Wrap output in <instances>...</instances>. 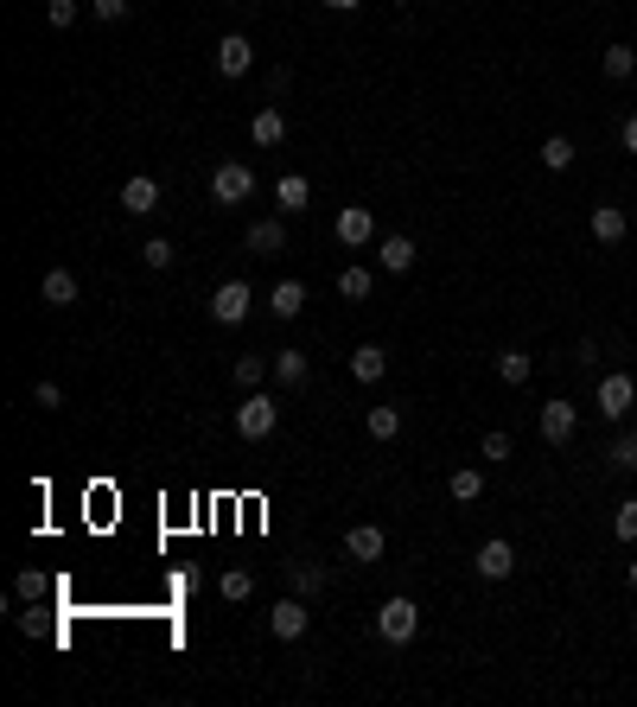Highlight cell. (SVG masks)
Wrapping results in <instances>:
<instances>
[{
    "label": "cell",
    "instance_id": "27",
    "mask_svg": "<svg viewBox=\"0 0 637 707\" xmlns=\"http://www.w3.org/2000/svg\"><path fill=\"white\" fill-rule=\"evenodd\" d=\"M370 287H376V274L370 268H338V293H344V300H370Z\"/></svg>",
    "mask_w": 637,
    "mask_h": 707
},
{
    "label": "cell",
    "instance_id": "34",
    "mask_svg": "<svg viewBox=\"0 0 637 707\" xmlns=\"http://www.w3.org/2000/svg\"><path fill=\"white\" fill-rule=\"evenodd\" d=\"M287 574H294V593H300V599H313L319 586H325V567H306V561H300V567H287Z\"/></svg>",
    "mask_w": 637,
    "mask_h": 707
},
{
    "label": "cell",
    "instance_id": "25",
    "mask_svg": "<svg viewBox=\"0 0 637 707\" xmlns=\"http://www.w3.org/2000/svg\"><path fill=\"white\" fill-rule=\"evenodd\" d=\"M574 160H580V147L567 141V134H548V141H542V166H548V172H567Z\"/></svg>",
    "mask_w": 637,
    "mask_h": 707
},
{
    "label": "cell",
    "instance_id": "24",
    "mask_svg": "<svg viewBox=\"0 0 637 707\" xmlns=\"http://www.w3.org/2000/svg\"><path fill=\"white\" fill-rule=\"evenodd\" d=\"M529 351H497V383H510V389H523L529 383Z\"/></svg>",
    "mask_w": 637,
    "mask_h": 707
},
{
    "label": "cell",
    "instance_id": "26",
    "mask_svg": "<svg viewBox=\"0 0 637 707\" xmlns=\"http://www.w3.org/2000/svg\"><path fill=\"white\" fill-rule=\"evenodd\" d=\"M217 593L230 599V606H243V599H255V574H249V567H230V574L217 580Z\"/></svg>",
    "mask_w": 637,
    "mask_h": 707
},
{
    "label": "cell",
    "instance_id": "31",
    "mask_svg": "<svg viewBox=\"0 0 637 707\" xmlns=\"http://www.w3.org/2000/svg\"><path fill=\"white\" fill-rule=\"evenodd\" d=\"M77 13H83V0H45V26L51 32H71Z\"/></svg>",
    "mask_w": 637,
    "mask_h": 707
},
{
    "label": "cell",
    "instance_id": "38",
    "mask_svg": "<svg viewBox=\"0 0 637 707\" xmlns=\"http://www.w3.org/2000/svg\"><path fill=\"white\" fill-rule=\"evenodd\" d=\"M32 402H39V408H64V389L58 383H32Z\"/></svg>",
    "mask_w": 637,
    "mask_h": 707
},
{
    "label": "cell",
    "instance_id": "1",
    "mask_svg": "<svg viewBox=\"0 0 637 707\" xmlns=\"http://www.w3.org/2000/svg\"><path fill=\"white\" fill-rule=\"evenodd\" d=\"M281 427V402L268 389H243V408H236V434L243 440H268Z\"/></svg>",
    "mask_w": 637,
    "mask_h": 707
},
{
    "label": "cell",
    "instance_id": "13",
    "mask_svg": "<svg viewBox=\"0 0 637 707\" xmlns=\"http://www.w3.org/2000/svg\"><path fill=\"white\" fill-rule=\"evenodd\" d=\"M243 249H249V255H281V249H287L281 217H255L249 230H243Z\"/></svg>",
    "mask_w": 637,
    "mask_h": 707
},
{
    "label": "cell",
    "instance_id": "3",
    "mask_svg": "<svg viewBox=\"0 0 637 707\" xmlns=\"http://www.w3.org/2000/svg\"><path fill=\"white\" fill-rule=\"evenodd\" d=\"M255 313V293H249V281H223L217 293H211V319L217 325H243Z\"/></svg>",
    "mask_w": 637,
    "mask_h": 707
},
{
    "label": "cell",
    "instance_id": "30",
    "mask_svg": "<svg viewBox=\"0 0 637 707\" xmlns=\"http://www.w3.org/2000/svg\"><path fill=\"white\" fill-rule=\"evenodd\" d=\"M141 262H147L153 274H160V268H172V262H179V249H172V236H147V243H141Z\"/></svg>",
    "mask_w": 637,
    "mask_h": 707
},
{
    "label": "cell",
    "instance_id": "29",
    "mask_svg": "<svg viewBox=\"0 0 637 707\" xmlns=\"http://www.w3.org/2000/svg\"><path fill=\"white\" fill-rule=\"evenodd\" d=\"M364 427H370V440H395L402 434V408H370Z\"/></svg>",
    "mask_w": 637,
    "mask_h": 707
},
{
    "label": "cell",
    "instance_id": "12",
    "mask_svg": "<svg viewBox=\"0 0 637 707\" xmlns=\"http://www.w3.org/2000/svg\"><path fill=\"white\" fill-rule=\"evenodd\" d=\"M122 211H128V217L160 211V179H153V172H134V179L122 185Z\"/></svg>",
    "mask_w": 637,
    "mask_h": 707
},
{
    "label": "cell",
    "instance_id": "19",
    "mask_svg": "<svg viewBox=\"0 0 637 707\" xmlns=\"http://www.w3.org/2000/svg\"><path fill=\"white\" fill-rule=\"evenodd\" d=\"M268 364H274V383H281V389L306 383V351H294V344H287V351H268Z\"/></svg>",
    "mask_w": 637,
    "mask_h": 707
},
{
    "label": "cell",
    "instance_id": "32",
    "mask_svg": "<svg viewBox=\"0 0 637 707\" xmlns=\"http://www.w3.org/2000/svg\"><path fill=\"white\" fill-rule=\"evenodd\" d=\"M612 472H637V434H618L612 440V453H606Z\"/></svg>",
    "mask_w": 637,
    "mask_h": 707
},
{
    "label": "cell",
    "instance_id": "17",
    "mask_svg": "<svg viewBox=\"0 0 637 707\" xmlns=\"http://www.w3.org/2000/svg\"><path fill=\"white\" fill-rule=\"evenodd\" d=\"M39 300H45V306H77V274H71V268H45Z\"/></svg>",
    "mask_w": 637,
    "mask_h": 707
},
{
    "label": "cell",
    "instance_id": "42",
    "mask_svg": "<svg viewBox=\"0 0 637 707\" xmlns=\"http://www.w3.org/2000/svg\"><path fill=\"white\" fill-rule=\"evenodd\" d=\"M395 7H408V0H395Z\"/></svg>",
    "mask_w": 637,
    "mask_h": 707
},
{
    "label": "cell",
    "instance_id": "15",
    "mask_svg": "<svg viewBox=\"0 0 637 707\" xmlns=\"http://www.w3.org/2000/svg\"><path fill=\"white\" fill-rule=\"evenodd\" d=\"M351 376H357V383H383V376H389V351H383V344H357V351H351Z\"/></svg>",
    "mask_w": 637,
    "mask_h": 707
},
{
    "label": "cell",
    "instance_id": "4",
    "mask_svg": "<svg viewBox=\"0 0 637 707\" xmlns=\"http://www.w3.org/2000/svg\"><path fill=\"white\" fill-rule=\"evenodd\" d=\"M249 192H255V172H249L243 160H223V166L211 172V198H217V204H243Z\"/></svg>",
    "mask_w": 637,
    "mask_h": 707
},
{
    "label": "cell",
    "instance_id": "35",
    "mask_svg": "<svg viewBox=\"0 0 637 707\" xmlns=\"http://www.w3.org/2000/svg\"><path fill=\"white\" fill-rule=\"evenodd\" d=\"M612 536H618V542H637V497H625V504H618V516H612Z\"/></svg>",
    "mask_w": 637,
    "mask_h": 707
},
{
    "label": "cell",
    "instance_id": "6",
    "mask_svg": "<svg viewBox=\"0 0 637 707\" xmlns=\"http://www.w3.org/2000/svg\"><path fill=\"white\" fill-rule=\"evenodd\" d=\"M631 402H637V383H631L625 370L599 376V415H606V421H625V415H631Z\"/></svg>",
    "mask_w": 637,
    "mask_h": 707
},
{
    "label": "cell",
    "instance_id": "23",
    "mask_svg": "<svg viewBox=\"0 0 637 707\" xmlns=\"http://www.w3.org/2000/svg\"><path fill=\"white\" fill-rule=\"evenodd\" d=\"M599 71H606V83H625L637 71V51L631 45H606V51H599Z\"/></svg>",
    "mask_w": 637,
    "mask_h": 707
},
{
    "label": "cell",
    "instance_id": "39",
    "mask_svg": "<svg viewBox=\"0 0 637 707\" xmlns=\"http://www.w3.org/2000/svg\"><path fill=\"white\" fill-rule=\"evenodd\" d=\"M618 141H625V147L637 153V115H625V128H618Z\"/></svg>",
    "mask_w": 637,
    "mask_h": 707
},
{
    "label": "cell",
    "instance_id": "37",
    "mask_svg": "<svg viewBox=\"0 0 637 707\" xmlns=\"http://www.w3.org/2000/svg\"><path fill=\"white\" fill-rule=\"evenodd\" d=\"M128 7H134V0H90L96 20H128Z\"/></svg>",
    "mask_w": 637,
    "mask_h": 707
},
{
    "label": "cell",
    "instance_id": "9",
    "mask_svg": "<svg viewBox=\"0 0 637 707\" xmlns=\"http://www.w3.org/2000/svg\"><path fill=\"white\" fill-rule=\"evenodd\" d=\"M306 625H313V612H306V599H281V606L268 612V631L281 637V644H294V637H306Z\"/></svg>",
    "mask_w": 637,
    "mask_h": 707
},
{
    "label": "cell",
    "instance_id": "2",
    "mask_svg": "<svg viewBox=\"0 0 637 707\" xmlns=\"http://www.w3.org/2000/svg\"><path fill=\"white\" fill-rule=\"evenodd\" d=\"M415 631H421V606L415 599H383V606H376V637H383V644H415Z\"/></svg>",
    "mask_w": 637,
    "mask_h": 707
},
{
    "label": "cell",
    "instance_id": "20",
    "mask_svg": "<svg viewBox=\"0 0 637 707\" xmlns=\"http://www.w3.org/2000/svg\"><path fill=\"white\" fill-rule=\"evenodd\" d=\"M268 313H274V319H300V313H306V287H300V281H274Z\"/></svg>",
    "mask_w": 637,
    "mask_h": 707
},
{
    "label": "cell",
    "instance_id": "40",
    "mask_svg": "<svg viewBox=\"0 0 637 707\" xmlns=\"http://www.w3.org/2000/svg\"><path fill=\"white\" fill-rule=\"evenodd\" d=\"M325 7H332V13H351V7H364V0H325Z\"/></svg>",
    "mask_w": 637,
    "mask_h": 707
},
{
    "label": "cell",
    "instance_id": "33",
    "mask_svg": "<svg viewBox=\"0 0 637 707\" xmlns=\"http://www.w3.org/2000/svg\"><path fill=\"white\" fill-rule=\"evenodd\" d=\"M478 459H491V465H504V459H510V434H504V427H491V434L478 440Z\"/></svg>",
    "mask_w": 637,
    "mask_h": 707
},
{
    "label": "cell",
    "instance_id": "16",
    "mask_svg": "<svg viewBox=\"0 0 637 707\" xmlns=\"http://www.w3.org/2000/svg\"><path fill=\"white\" fill-rule=\"evenodd\" d=\"M376 268H383V274H408V268H415V243H408V236H383V243H376Z\"/></svg>",
    "mask_w": 637,
    "mask_h": 707
},
{
    "label": "cell",
    "instance_id": "8",
    "mask_svg": "<svg viewBox=\"0 0 637 707\" xmlns=\"http://www.w3.org/2000/svg\"><path fill=\"white\" fill-rule=\"evenodd\" d=\"M472 567H478V580H510V574H516V548H510L504 536H491V542L472 555Z\"/></svg>",
    "mask_w": 637,
    "mask_h": 707
},
{
    "label": "cell",
    "instance_id": "21",
    "mask_svg": "<svg viewBox=\"0 0 637 707\" xmlns=\"http://www.w3.org/2000/svg\"><path fill=\"white\" fill-rule=\"evenodd\" d=\"M249 141H255V147H281V141H287V115H281V109H255Z\"/></svg>",
    "mask_w": 637,
    "mask_h": 707
},
{
    "label": "cell",
    "instance_id": "5",
    "mask_svg": "<svg viewBox=\"0 0 637 707\" xmlns=\"http://www.w3.org/2000/svg\"><path fill=\"white\" fill-rule=\"evenodd\" d=\"M332 230H338V243H344V249H370V243H376V217H370V204H344Z\"/></svg>",
    "mask_w": 637,
    "mask_h": 707
},
{
    "label": "cell",
    "instance_id": "36",
    "mask_svg": "<svg viewBox=\"0 0 637 707\" xmlns=\"http://www.w3.org/2000/svg\"><path fill=\"white\" fill-rule=\"evenodd\" d=\"M13 599H26V606H32V599H45V574H39V567H26V574L13 580Z\"/></svg>",
    "mask_w": 637,
    "mask_h": 707
},
{
    "label": "cell",
    "instance_id": "41",
    "mask_svg": "<svg viewBox=\"0 0 637 707\" xmlns=\"http://www.w3.org/2000/svg\"><path fill=\"white\" fill-rule=\"evenodd\" d=\"M631 586H637V555H631Z\"/></svg>",
    "mask_w": 637,
    "mask_h": 707
},
{
    "label": "cell",
    "instance_id": "11",
    "mask_svg": "<svg viewBox=\"0 0 637 707\" xmlns=\"http://www.w3.org/2000/svg\"><path fill=\"white\" fill-rule=\"evenodd\" d=\"M536 427H542L548 446H567V440H574V427H580V408H574V402H548Z\"/></svg>",
    "mask_w": 637,
    "mask_h": 707
},
{
    "label": "cell",
    "instance_id": "7",
    "mask_svg": "<svg viewBox=\"0 0 637 707\" xmlns=\"http://www.w3.org/2000/svg\"><path fill=\"white\" fill-rule=\"evenodd\" d=\"M383 548H389V536H383L376 523H357V529H344V561L370 567V561H383Z\"/></svg>",
    "mask_w": 637,
    "mask_h": 707
},
{
    "label": "cell",
    "instance_id": "28",
    "mask_svg": "<svg viewBox=\"0 0 637 707\" xmlns=\"http://www.w3.org/2000/svg\"><path fill=\"white\" fill-rule=\"evenodd\" d=\"M236 389H262L268 383V376H274V364H268V357H236Z\"/></svg>",
    "mask_w": 637,
    "mask_h": 707
},
{
    "label": "cell",
    "instance_id": "18",
    "mask_svg": "<svg viewBox=\"0 0 637 707\" xmlns=\"http://www.w3.org/2000/svg\"><path fill=\"white\" fill-rule=\"evenodd\" d=\"M446 497H453V504L485 497V472H478V465H453V472H446Z\"/></svg>",
    "mask_w": 637,
    "mask_h": 707
},
{
    "label": "cell",
    "instance_id": "22",
    "mask_svg": "<svg viewBox=\"0 0 637 707\" xmlns=\"http://www.w3.org/2000/svg\"><path fill=\"white\" fill-rule=\"evenodd\" d=\"M274 204H281V211H287V217H300V211H306V204H313V185H306V179H300V172H287V179H281V185H274Z\"/></svg>",
    "mask_w": 637,
    "mask_h": 707
},
{
    "label": "cell",
    "instance_id": "10",
    "mask_svg": "<svg viewBox=\"0 0 637 707\" xmlns=\"http://www.w3.org/2000/svg\"><path fill=\"white\" fill-rule=\"evenodd\" d=\"M217 77H249V64H255V45L243 39V32H230V39H217Z\"/></svg>",
    "mask_w": 637,
    "mask_h": 707
},
{
    "label": "cell",
    "instance_id": "14",
    "mask_svg": "<svg viewBox=\"0 0 637 707\" xmlns=\"http://www.w3.org/2000/svg\"><path fill=\"white\" fill-rule=\"evenodd\" d=\"M587 223H593V243H606V249L631 236V217L618 211V204H593V217H587Z\"/></svg>",
    "mask_w": 637,
    "mask_h": 707
}]
</instances>
